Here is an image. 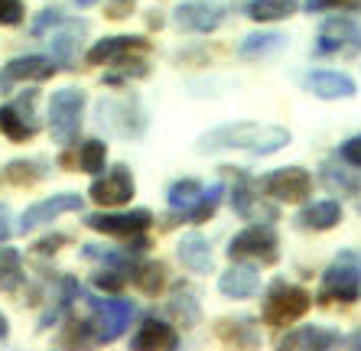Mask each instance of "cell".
<instances>
[{
    "instance_id": "6da1fadb",
    "label": "cell",
    "mask_w": 361,
    "mask_h": 351,
    "mask_svg": "<svg viewBox=\"0 0 361 351\" xmlns=\"http://www.w3.org/2000/svg\"><path fill=\"white\" fill-rule=\"evenodd\" d=\"M290 143V130L274 124H254V121H238V124H225L219 130H212L199 140L202 153L212 150H247L254 156H267L277 153Z\"/></svg>"
},
{
    "instance_id": "7a4b0ae2",
    "label": "cell",
    "mask_w": 361,
    "mask_h": 351,
    "mask_svg": "<svg viewBox=\"0 0 361 351\" xmlns=\"http://www.w3.org/2000/svg\"><path fill=\"white\" fill-rule=\"evenodd\" d=\"M221 192H225V185H219V183L212 185V189H205V185L195 183V179H183V183H176L169 189V209L179 211L183 221L199 225V221H209V218L215 215V209H219V202H221Z\"/></svg>"
},
{
    "instance_id": "3957f363",
    "label": "cell",
    "mask_w": 361,
    "mask_h": 351,
    "mask_svg": "<svg viewBox=\"0 0 361 351\" xmlns=\"http://www.w3.org/2000/svg\"><path fill=\"white\" fill-rule=\"evenodd\" d=\"M82 111H85V92L78 88H62L49 101V127L56 143H72L82 130Z\"/></svg>"
},
{
    "instance_id": "277c9868",
    "label": "cell",
    "mask_w": 361,
    "mask_h": 351,
    "mask_svg": "<svg viewBox=\"0 0 361 351\" xmlns=\"http://www.w3.org/2000/svg\"><path fill=\"white\" fill-rule=\"evenodd\" d=\"M310 302L312 300L306 290L277 283L264 300V319H267V326H290V322H296V319L310 312Z\"/></svg>"
},
{
    "instance_id": "5b68a950",
    "label": "cell",
    "mask_w": 361,
    "mask_h": 351,
    "mask_svg": "<svg viewBox=\"0 0 361 351\" xmlns=\"http://www.w3.org/2000/svg\"><path fill=\"white\" fill-rule=\"evenodd\" d=\"M92 309H94V319H92V335L94 342L108 345V342H118L124 335L127 322L134 316V302L127 300H92Z\"/></svg>"
},
{
    "instance_id": "8992f818",
    "label": "cell",
    "mask_w": 361,
    "mask_h": 351,
    "mask_svg": "<svg viewBox=\"0 0 361 351\" xmlns=\"http://www.w3.org/2000/svg\"><path fill=\"white\" fill-rule=\"evenodd\" d=\"M228 257H257L264 264H274L277 260V234L270 225H254L244 228L235 241L228 244Z\"/></svg>"
},
{
    "instance_id": "52a82bcc",
    "label": "cell",
    "mask_w": 361,
    "mask_h": 351,
    "mask_svg": "<svg viewBox=\"0 0 361 351\" xmlns=\"http://www.w3.org/2000/svg\"><path fill=\"white\" fill-rule=\"evenodd\" d=\"M310 173L300 166H286V169H277V173H270L267 179L261 183V189L270 195V199L277 202H302L310 195Z\"/></svg>"
},
{
    "instance_id": "ba28073f",
    "label": "cell",
    "mask_w": 361,
    "mask_h": 351,
    "mask_svg": "<svg viewBox=\"0 0 361 351\" xmlns=\"http://www.w3.org/2000/svg\"><path fill=\"white\" fill-rule=\"evenodd\" d=\"M221 20H225V7L212 4V0H189V4L176 7V13H173V23L179 30H189V33H209Z\"/></svg>"
},
{
    "instance_id": "9c48e42d",
    "label": "cell",
    "mask_w": 361,
    "mask_h": 351,
    "mask_svg": "<svg viewBox=\"0 0 361 351\" xmlns=\"http://www.w3.org/2000/svg\"><path fill=\"white\" fill-rule=\"evenodd\" d=\"M153 221L150 211H121V215H88L85 218V225L92 228V231H101V234H114V238H134V234L147 231Z\"/></svg>"
},
{
    "instance_id": "30bf717a",
    "label": "cell",
    "mask_w": 361,
    "mask_h": 351,
    "mask_svg": "<svg viewBox=\"0 0 361 351\" xmlns=\"http://www.w3.org/2000/svg\"><path fill=\"white\" fill-rule=\"evenodd\" d=\"M56 75V62L49 56H26V58H13L0 68V88L7 92L17 82H46Z\"/></svg>"
},
{
    "instance_id": "8fae6325",
    "label": "cell",
    "mask_w": 361,
    "mask_h": 351,
    "mask_svg": "<svg viewBox=\"0 0 361 351\" xmlns=\"http://www.w3.org/2000/svg\"><path fill=\"white\" fill-rule=\"evenodd\" d=\"M82 209V199L72 192H62V195H52V199L46 202H36L33 209H26L23 218H20V231L30 234L36 231V228L49 225V221H56L59 215H66V211H78Z\"/></svg>"
},
{
    "instance_id": "7c38bea8",
    "label": "cell",
    "mask_w": 361,
    "mask_h": 351,
    "mask_svg": "<svg viewBox=\"0 0 361 351\" xmlns=\"http://www.w3.org/2000/svg\"><path fill=\"white\" fill-rule=\"evenodd\" d=\"M361 296V273L348 264H336L326 273L319 290V302H355Z\"/></svg>"
},
{
    "instance_id": "4fadbf2b",
    "label": "cell",
    "mask_w": 361,
    "mask_h": 351,
    "mask_svg": "<svg viewBox=\"0 0 361 351\" xmlns=\"http://www.w3.org/2000/svg\"><path fill=\"white\" fill-rule=\"evenodd\" d=\"M92 195L98 205H108V209H114V205H124V202H130V195H134V179H130V173H127L124 166H114L104 179H94L92 183Z\"/></svg>"
},
{
    "instance_id": "5bb4252c",
    "label": "cell",
    "mask_w": 361,
    "mask_h": 351,
    "mask_svg": "<svg viewBox=\"0 0 361 351\" xmlns=\"http://www.w3.org/2000/svg\"><path fill=\"white\" fill-rule=\"evenodd\" d=\"M319 52H355L361 49V26L355 20H329L319 30Z\"/></svg>"
},
{
    "instance_id": "9a60e30c",
    "label": "cell",
    "mask_w": 361,
    "mask_h": 351,
    "mask_svg": "<svg viewBox=\"0 0 361 351\" xmlns=\"http://www.w3.org/2000/svg\"><path fill=\"white\" fill-rule=\"evenodd\" d=\"M140 49H147V42L140 36H108V39L94 42L88 49V62L92 66H111V62L124 58L127 52H140Z\"/></svg>"
},
{
    "instance_id": "2e32d148",
    "label": "cell",
    "mask_w": 361,
    "mask_h": 351,
    "mask_svg": "<svg viewBox=\"0 0 361 351\" xmlns=\"http://www.w3.org/2000/svg\"><path fill=\"white\" fill-rule=\"evenodd\" d=\"M306 88H310L316 98L336 101V98H352L355 94V82L342 72H312L306 78Z\"/></svg>"
},
{
    "instance_id": "e0dca14e",
    "label": "cell",
    "mask_w": 361,
    "mask_h": 351,
    "mask_svg": "<svg viewBox=\"0 0 361 351\" xmlns=\"http://www.w3.org/2000/svg\"><path fill=\"white\" fill-rule=\"evenodd\" d=\"M221 292L225 296H231V300H247V296H254L257 292V286H261V276H257V270L254 267H244V264H238V267L225 270L219 280Z\"/></svg>"
},
{
    "instance_id": "ac0fdd59",
    "label": "cell",
    "mask_w": 361,
    "mask_h": 351,
    "mask_svg": "<svg viewBox=\"0 0 361 351\" xmlns=\"http://www.w3.org/2000/svg\"><path fill=\"white\" fill-rule=\"evenodd\" d=\"M179 260H183L185 270L192 273H209L212 270V251H209V241L202 234H185L179 241Z\"/></svg>"
},
{
    "instance_id": "d6986e66",
    "label": "cell",
    "mask_w": 361,
    "mask_h": 351,
    "mask_svg": "<svg viewBox=\"0 0 361 351\" xmlns=\"http://www.w3.org/2000/svg\"><path fill=\"white\" fill-rule=\"evenodd\" d=\"M296 221L302 228H312V231H329L342 221V205L338 202H316V205H306Z\"/></svg>"
},
{
    "instance_id": "ffe728a7",
    "label": "cell",
    "mask_w": 361,
    "mask_h": 351,
    "mask_svg": "<svg viewBox=\"0 0 361 351\" xmlns=\"http://www.w3.org/2000/svg\"><path fill=\"white\" fill-rule=\"evenodd\" d=\"M134 348H176V332L160 319H147L134 335Z\"/></svg>"
},
{
    "instance_id": "44dd1931",
    "label": "cell",
    "mask_w": 361,
    "mask_h": 351,
    "mask_svg": "<svg viewBox=\"0 0 361 351\" xmlns=\"http://www.w3.org/2000/svg\"><path fill=\"white\" fill-rule=\"evenodd\" d=\"M342 338H338L336 332H326V328H296V332H290L280 342V348H332V345H338Z\"/></svg>"
},
{
    "instance_id": "7402d4cb",
    "label": "cell",
    "mask_w": 361,
    "mask_h": 351,
    "mask_svg": "<svg viewBox=\"0 0 361 351\" xmlns=\"http://www.w3.org/2000/svg\"><path fill=\"white\" fill-rule=\"evenodd\" d=\"M300 4L296 0H251L247 4V17L257 23H274V20H286L293 17Z\"/></svg>"
},
{
    "instance_id": "603a6c76",
    "label": "cell",
    "mask_w": 361,
    "mask_h": 351,
    "mask_svg": "<svg viewBox=\"0 0 361 351\" xmlns=\"http://www.w3.org/2000/svg\"><path fill=\"white\" fill-rule=\"evenodd\" d=\"M0 130L10 140H26V137L36 134V121H30L17 104H7V108H0Z\"/></svg>"
},
{
    "instance_id": "cb8c5ba5",
    "label": "cell",
    "mask_w": 361,
    "mask_h": 351,
    "mask_svg": "<svg viewBox=\"0 0 361 351\" xmlns=\"http://www.w3.org/2000/svg\"><path fill=\"white\" fill-rule=\"evenodd\" d=\"M215 332H219V338L228 342V345H257L261 342V335L254 332V326L247 322V319H238V322L221 319L219 326H215Z\"/></svg>"
},
{
    "instance_id": "d4e9b609",
    "label": "cell",
    "mask_w": 361,
    "mask_h": 351,
    "mask_svg": "<svg viewBox=\"0 0 361 351\" xmlns=\"http://www.w3.org/2000/svg\"><path fill=\"white\" fill-rule=\"evenodd\" d=\"M23 283V264L13 247H0V292H13Z\"/></svg>"
},
{
    "instance_id": "484cf974",
    "label": "cell",
    "mask_w": 361,
    "mask_h": 351,
    "mask_svg": "<svg viewBox=\"0 0 361 351\" xmlns=\"http://www.w3.org/2000/svg\"><path fill=\"white\" fill-rule=\"evenodd\" d=\"M283 42H286L283 33H254L241 42V52L244 56H267V52L280 49Z\"/></svg>"
},
{
    "instance_id": "4316f807",
    "label": "cell",
    "mask_w": 361,
    "mask_h": 351,
    "mask_svg": "<svg viewBox=\"0 0 361 351\" xmlns=\"http://www.w3.org/2000/svg\"><path fill=\"white\" fill-rule=\"evenodd\" d=\"M166 270H163V264H140V267L134 270V283L140 286L143 292H160L163 290V283H166Z\"/></svg>"
},
{
    "instance_id": "83f0119b",
    "label": "cell",
    "mask_w": 361,
    "mask_h": 351,
    "mask_svg": "<svg viewBox=\"0 0 361 351\" xmlns=\"http://www.w3.org/2000/svg\"><path fill=\"white\" fill-rule=\"evenodd\" d=\"M104 159H108V147L101 140L82 143V150H78V166H82L85 173H101V169H104Z\"/></svg>"
},
{
    "instance_id": "f1b7e54d",
    "label": "cell",
    "mask_w": 361,
    "mask_h": 351,
    "mask_svg": "<svg viewBox=\"0 0 361 351\" xmlns=\"http://www.w3.org/2000/svg\"><path fill=\"white\" fill-rule=\"evenodd\" d=\"M85 33V23H68V30L66 33H56L52 36V52H56V56L59 58H72V52H75V36H82Z\"/></svg>"
},
{
    "instance_id": "f546056e",
    "label": "cell",
    "mask_w": 361,
    "mask_h": 351,
    "mask_svg": "<svg viewBox=\"0 0 361 351\" xmlns=\"http://www.w3.org/2000/svg\"><path fill=\"white\" fill-rule=\"evenodd\" d=\"M7 179L13 185H30V183H36V179H42V169H39V163L13 159V163L7 166Z\"/></svg>"
},
{
    "instance_id": "4dcf8cb0",
    "label": "cell",
    "mask_w": 361,
    "mask_h": 351,
    "mask_svg": "<svg viewBox=\"0 0 361 351\" xmlns=\"http://www.w3.org/2000/svg\"><path fill=\"white\" fill-rule=\"evenodd\" d=\"M169 312L183 319V326H192L195 319H199V306H195L192 292H189V290H179L176 296H173V302H169Z\"/></svg>"
},
{
    "instance_id": "1f68e13d",
    "label": "cell",
    "mask_w": 361,
    "mask_h": 351,
    "mask_svg": "<svg viewBox=\"0 0 361 351\" xmlns=\"http://www.w3.org/2000/svg\"><path fill=\"white\" fill-rule=\"evenodd\" d=\"M231 205H235L238 215L251 218V192H247V179L238 176V185H235V195H231Z\"/></svg>"
},
{
    "instance_id": "d6a6232c",
    "label": "cell",
    "mask_w": 361,
    "mask_h": 351,
    "mask_svg": "<svg viewBox=\"0 0 361 351\" xmlns=\"http://www.w3.org/2000/svg\"><path fill=\"white\" fill-rule=\"evenodd\" d=\"M124 283H127L124 270H101V273H94V286H101V290H108V292H118Z\"/></svg>"
},
{
    "instance_id": "836d02e7",
    "label": "cell",
    "mask_w": 361,
    "mask_h": 351,
    "mask_svg": "<svg viewBox=\"0 0 361 351\" xmlns=\"http://www.w3.org/2000/svg\"><path fill=\"white\" fill-rule=\"evenodd\" d=\"M326 183L332 185V189H342V192H358V185H361V179H348L345 173H336L332 166H326Z\"/></svg>"
},
{
    "instance_id": "e575fe53",
    "label": "cell",
    "mask_w": 361,
    "mask_h": 351,
    "mask_svg": "<svg viewBox=\"0 0 361 351\" xmlns=\"http://www.w3.org/2000/svg\"><path fill=\"white\" fill-rule=\"evenodd\" d=\"M23 20V4L20 0H0V23L13 26Z\"/></svg>"
},
{
    "instance_id": "d590c367",
    "label": "cell",
    "mask_w": 361,
    "mask_h": 351,
    "mask_svg": "<svg viewBox=\"0 0 361 351\" xmlns=\"http://www.w3.org/2000/svg\"><path fill=\"white\" fill-rule=\"evenodd\" d=\"M338 153H342V159L348 163V166H358L361 169V134L352 137V140H345Z\"/></svg>"
},
{
    "instance_id": "8d00e7d4",
    "label": "cell",
    "mask_w": 361,
    "mask_h": 351,
    "mask_svg": "<svg viewBox=\"0 0 361 351\" xmlns=\"http://www.w3.org/2000/svg\"><path fill=\"white\" fill-rule=\"evenodd\" d=\"M336 7H345V10H355L361 7V0H310V13H316V10H336Z\"/></svg>"
},
{
    "instance_id": "74e56055",
    "label": "cell",
    "mask_w": 361,
    "mask_h": 351,
    "mask_svg": "<svg viewBox=\"0 0 361 351\" xmlns=\"http://www.w3.org/2000/svg\"><path fill=\"white\" fill-rule=\"evenodd\" d=\"M59 23H66L59 10H46V13H42V17L33 23V33H36V36H42L46 30H49V26H59Z\"/></svg>"
},
{
    "instance_id": "f35d334b",
    "label": "cell",
    "mask_w": 361,
    "mask_h": 351,
    "mask_svg": "<svg viewBox=\"0 0 361 351\" xmlns=\"http://www.w3.org/2000/svg\"><path fill=\"white\" fill-rule=\"evenodd\" d=\"M134 10V0H108V17L111 20H124Z\"/></svg>"
},
{
    "instance_id": "ab89813d",
    "label": "cell",
    "mask_w": 361,
    "mask_h": 351,
    "mask_svg": "<svg viewBox=\"0 0 361 351\" xmlns=\"http://www.w3.org/2000/svg\"><path fill=\"white\" fill-rule=\"evenodd\" d=\"M10 231H13V228H10V209L0 202V241H7Z\"/></svg>"
},
{
    "instance_id": "60d3db41",
    "label": "cell",
    "mask_w": 361,
    "mask_h": 351,
    "mask_svg": "<svg viewBox=\"0 0 361 351\" xmlns=\"http://www.w3.org/2000/svg\"><path fill=\"white\" fill-rule=\"evenodd\" d=\"M66 241V238H59V234H56V238H42L39 244H36V251L39 254H49V251H59V244Z\"/></svg>"
},
{
    "instance_id": "b9f144b4",
    "label": "cell",
    "mask_w": 361,
    "mask_h": 351,
    "mask_svg": "<svg viewBox=\"0 0 361 351\" xmlns=\"http://www.w3.org/2000/svg\"><path fill=\"white\" fill-rule=\"evenodd\" d=\"M7 335H10V326H7V319L0 316V342H7Z\"/></svg>"
},
{
    "instance_id": "7bdbcfd3",
    "label": "cell",
    "mask_w": 361,
    "mask_h": 351,
    "mask_svg": "<svg viewBox=\"0 0 361 351\" xmlns=\"http://www.w3.org/2000/svg\"><path fill=\"white\" fill-rule=\"evenodd\" d=\"M78 7H94V4H98V0H75Z\"/></svg>"
}]
</instances>
